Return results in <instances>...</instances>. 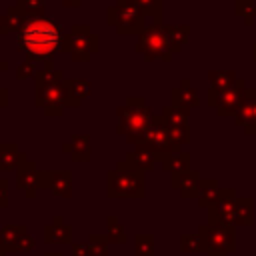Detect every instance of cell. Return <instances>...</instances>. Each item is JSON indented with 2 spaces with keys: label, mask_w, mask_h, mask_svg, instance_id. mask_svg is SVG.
Listing matches in <instances>:
<instances>
[{
  "label": "cell",
  "mask_w": 256,
  "mask_h": 256,
  "mask_svg": "<svg viewBox=\"0 0 256 256\" xmlns=\"http://www.w3.org/2000/svg\"><path fill=\"white\" fill-rule=\"evenodd\" d=\"M64 34L52 18L32 16L18 32V48L28 56V60H52L62 52Z\"/></svg>",
  "instance_id": "1"
},
{
  "label": "cell",
  "mask_w": 256,
  "mask_h": 256,
  "mask_svg": "<svg viewBox=\"0 0 256 256\" xmlns=\"http://www.w3.org/2000/svg\"><path fill=\"white\" fill-rule=\"evenodd\" d=\"M152 110L144 98L130 96L126 104L116 108V132L126 138L130 144H142L152 126Z\"/></svg>",
  "instance_id": "2"
},
{
  "label": "cell",
  "mask_w": 256,
  "mask_h": 256,
  "mask_svg": "<svg viewBox=\"0 0 256 256\" xmlns=\"http://www.w3.org/2000/svg\"><path fill=\"white\" fill-rule=\"evenodd\" d=\"M34 104L46 116L58 118L64 112V76L60 70H38L34 76Z\"/></svg>",
  "instance_id": "3"
},
{
  "label": "cell",
  "mask_w": 256,
  "mask_h": 256,
  "mask_svg": "<svg viewBox=\"0 0 256 256\" xmlns=\"http://www.w3.org/2000/svg\"><path fill=\"white\" fill-rule=\"evenodd\" d=\"M146 172L132 166L126 158L116 162L106 174V196L108 198H144L146 196Z\"/></svg>",
  "instance_id": "4"
},
{
  "label": "cell",
  "mask_w": 256,
  "mask_h": 256,
  "mask_svg": "<svg viewBox=\"0 0 256 256\" xmlns=\"http://www.w3.org/2000/svg\"><path fill=\"white\" fill-rule=\"evenodd\" d=\"M146 20L148 18L142 14L134 0H116L106 12V22L114 26V30L122 36H140L148 26Z\"/></svg>",
  "instance_id": "5"
},
{
  "label": "cell",
  "mask_w": 256,
  "mask_h": 256,
  "mask_svg": "<svg viewBox=\"0 0 256 256\" xmlns=\"http://www.w3.org/2000/svg\"><path fill=\"white\" fill-rule=\"evenodd\" d=\"M100 50V38L90 30L88 24H74L64 34L62 52L70 54L74 62H88Z\"/></svg>",
  "instance_id": "6"
},
{
  "label": "cell",
  "mask_w": 256,
  "mask_h": 256,
  "mask_svg": "<svg viewBox=\"0 0 256 256\" xmlns=\"http://www.w3.org/2000/svg\"><path fill=\"white\" fill-rule=\"evenodd\" d=\"M138 54H142L146 60H164L170 62L174 56L172 42L166 34L164 24H148L146 30L138 36V42L134 46Z\"/></svg>",
  "instance_id": "7"
},
{
  "label": "cell",
  "mask_w": 256,
  "mask_h": 256,
  "mask_svg": "<svg viewBox=\"0 0 256 256\" xmlns=\"http://www.w3.org/2000/svg\"><path fill=\"white\" fill-rule=\"evenodd\" d=\"M236 226L228 224H200L198 234L206 244V256H230L236 252Z\"/></svg>",
  "instance_id": "8"
},
{
  "label": "cell",
  "mask_w": 256,
  "mask_h": 256,
  "mask_svg": "<svg viewBox=\"0 0 256 256\" xmlns=\"http://www.w3.org/2000/svg\"><path fill=\"white\" fill-rule=\"evenodd\" d=\"M248 88L244 78H238L230 88L226 90H212L208 88V106L216 108L218 116H236V112L240 110L244 96H246Z\"/></svg>",
  "instance_id": "9"
},
{
  "label": "cell",
  "mask_w": 256,
  "mask_h": 256,
  "mask_svg": "<svg viewBox=\"0 0 256 256\" xmlns=\"http://www.w3.org/2000/svg\"><path fill=\"white\" fill-rule=\"evenodd\" d=\"M142 144H148V146L152 148V152L156 154L158 162H162V160H166L168 156L180 152V150L174 146V142H172V138H170V132H168V126H166V122H164V118H162L160 114H154V116H152V126H150V130H148V134H146V140H144Z\"/></svg>",
  "instance_id": "10"
},
{
  "label": "cell",
  "mask_w": 256,
  "mask_h": 256,
  "mask_svg": "<svg viewBox=\"0 0 256 256\" xmlns=\"http://www.w3.org/2000/svg\"><path fill=\"white\" fill-rule=\"evenodd\" d=\"M38 188L52 190L56 196L68 200L72 196V172L70 170H40Z\"/></svg>",
  "instance_id": "11"
},
{
  "label": "cell",
  "mask_w": 256,
  "mask_h": 256,
  "mask_svg": "<svg viewBox=\"0 0 256 256\" xmlns=\"http://www.w3.org/2000/svg\"><path fill=\"white\" fill-rule=\"evenodd\" d=\"M234 206H236V190L234 188H222L218 202L208 208V224L234 226Z\"/></svg>",
  "instance_id": "12"
},
{
  "label": "cell",
  "mask_w": 256,
  "mask_h": 256,
  "mask_svg": "<svg viewBox=\"0 0 256 256\" xmlns=\"http://www.w3.org/2000/svg\"><path fill=\"white\" fill-rule=\"evenodd\" d=\"M234 124L240 126L248 136H256V88H248L244 102L234 116Z\"/></svg>",
  "instance_id": "13"
},
{
  "label": "cell",
  "mask_w": 256,
  "mask_h": 256,
  "mask_svg": "<svg viewBox=\"0 0 256 256\" xmlns=\"http://www.w3.org/2000/svg\"><path fill=\"white\" fill-rule=\"evenodd\" d=\"M38 174H40V170L36 168V164L28 156H24L20 166L16 168V186L26 194V198H34L36 196Z\"/></svg>",
  "instance_id": "14"
},
{
  "label": "cell",
  "mask_w": 256,
  "mask_h": 256,
  "mask_svg": "<svg viewBox=\"0 0 256 256\" xmlns=\"http://www.w3.org/2000/svg\"><path fill=\"white\" fill-rule=\"evenodd\" d=\"M200 172L198 170H186V172H176L170 174V186L180 192L182 198H198L200 190Z\"/></svg>",
  "instance_id": "15"
},
{
  "label": "cell",
  "mask_w": 256,
  "mask_h": 256,
  "mask_svg": "<svg viewBox=\"0 0 256 256\" xmlns=\"http://www.w3.org/2000/svg\"><path fill=\"white\" fill-rule=\"evenodd\" d=\"M92 84L84 78H66L64 80V106L76 108L90 96Z\"/></svg>",
  "instance_id": "16"
},
{
  "label": "cell",
  "mask_w": 256,
  "mask_h": 256,
  "mask_svg": "<svg viewBox=\"0 0 256 256\" xmlns=\"http://www.w3.org/2000/svg\"><path fill=\"white\" fill-rule=\"evenodd\" d=\"M170 104H174L178 108H186V110H192V108L200 106V96L192 88V82L188 78H182L180 86L170 92Z\"/></svg>",
  "instance_id": "17"
},
{
  "label": "cell",
  "mask_w": 256,
  "mask_h": 256,
  "mask_svg": "<svg viewBox=\"0 0 256 256\" xmlns=\"http://www.w3.org/2000/svg\"><path fill=\"white\" fill-rule=\"evenodd\" d=\"M62 152H68L74 162H88L90 152V136L88 134H72L68 142L62 144Z\"/></svg>",
  "instance_id": "18"
},
{
  "label": "cell",
  "mask_w": 256,
  "mask_h": 256,
  "mask_svg": "<svg viewBox=\"0 0 256 256\" xmlns=\"http://www.w3.org/2000/svg\"><path fill=\"white\" fill-rule=\"evenodd\" d=\"M44 242L46 244H70L72 242V226L64 224V220L60 216H54V220L44 226Z\"/></svg>",
  "instance_id": "19"
},
{
  "label": "cell",
  "mask_w": 256,
  "mask_h": 256,
  "mask_svg": "<svg viewBox=\"0 0 256 256\" xmlns=\"http://www.w3.org/2000/svg\"><path fill=\"white\" fill-rule=\"evenodd\" d=\"M126 160H128L132 166H136L138 170H142V172L154 170V166H156V162H158L156 154L152 152V148H150L148 144H136L134 150L126 156Z\"/></svg>",
  "instance_id": "20"
},
{
  "label": "cell",
  "mask_w": 256,
  "mask_h": 256,
  "mask_svg": "<svg viewBox=\"0 0 256 256\" xmlns=\"http://www.w3.org/2000/svg\"><path fill=\"white\" fill-rule=\"evenodd\" d=\"M28 14L20 8V6H10L4 14H2V36L10 34V32H20L24 28V24L28 22Z\"/></svg>",
  "instance_id": "21"
},
{
  "label": "cell",
  "mask_w": 256,
  "mask_h": 256,
  "mask_svg": "<svg viewBox=\"0 0 256 256\" xmlns=\"http://www.w3.org/2000/svg\"><path fill=\"white\" fill-rule=\"evenodd\" d=\"M28 228L24 224H4L0 228V246L6 250V252H18V244H20V238L22 234L26 232Z\"/></svg>",
  "instance_id": "22"
},
{
  "label": "cell",
  "mask_w": 256,
  "mask_h": 256,
  "mask_svg": "<svg viewBox=\"0 0 256 256\" xmlns=\"http://www.w3.org/2000/svg\"><path fill=\"white\" fill-rule=\"evenodd\" d=\"M26 154L18 150V146L14 142H2L0 144V170L2 172H10L16 170L22 162Z\"/></svg>",
  "instance_id": "23"
},
{
  "label": "cell",
  "mask_w": 256,
  "mask_h": 256,
  "mask_svg": "<svg viewBox=\"0 0 256 256\" xmlns=\"http://www.w3.org/2000/svg\"><path fill=\"white\" fill-rule=\"evenodd\" d=\"M220 186H218V180L214 178H202L200 180V190H198V206L200 208H210L218 202L220 198Z\"/></svg>",
  "instance_id": "24"
},
{
  "label": "cell",
  "mask_w": 256,
  "mask_h": 256,
  "mask_svg": "<svg viewBox=\"0 0 256 256\" xmlns=\"http://www.w3.org/2000/svg\"><path fill=\"white\" fill-rule=\"evenodd\" d=\"M252 224H254V200L250 196L236 198L234 226H252Z\"/></svg>",
  "instance_id": "25"
},
{
  "label": "cell",
  "mask_w": 256,
  "mask_h": 256,
  "mask_svg": "<svg viewBox=\"0 0 256 256\" xmlns=\"http://www.w3.org/2000/svg\"><path fill=\"white\" fill-rule=\"evenodd\" d=\"M160 116L164 118V122L168 126H188V116H190V110L186 108H178L174 104H168L160 110Z\"/></svg>",
  "instance_id": "26"
},
{
  "label": "cell",
  "mask_w": 256,
  "mask_h": 256,
  "mask_svg": "<svg viewBox=\"0 0 256 256\" xmlns=\"http://www.w3.org/2000/svg\"><path fill=\"white\" fill-rule=\"evenodd\" d=\"M142 14L150 20V24H162L164 14V0H134Z\"/></svg>",
  "instance_id": "27"
},
{
  "label": "cell",
  "mask_w": 256,
  "mask_h": 256,
  "mask_svg": "<svg viewBox=\"0 0 256 256\" xmlns=\"http://www.w3.org/2000/svg\"><path fill=\"white\" fill-rule=\"evenodd\" d=\"M238 80L234 70H210L208 72V82L212 90H226Z\"/></svg>",
  "instance_id": "28"
},
{
  "label": "cell",
  "mask_w": 256,
  "mask_h": 256,
  "mask_svg": "<svg viewBox=\"0 0 256 256\" xmlns=\"http://www.w3.org/2000/svg\"><path fill=\"white\" fill-rule=\"evenodd\" d=\"M160 164H162V170H166V172H170V174L186 172V170H190V154L180 150V152L168 156L166 160H162Z\"/></svg>",
  "instance_id": "29"
},
{
  "label": "cell",
  "mask_w": 256,
  "mask_h": 256,
  "mask_svg": "<svg viewBox=\"0 0 256 256\" xmlns=\"http://www.w3.org/2000/svg\"><path fill=\"white\" fill-rule=\"evenodd\" d=\"M166 28V34L172 42V48H174V54H178L184 44L188 42V36H190V26L188 24H180V26H164Z\"/></svg>",
  "instance_id": "30"
},
{
  "label": "cell",
  "mask_w": 256,
  "mask_h": 256,
  "mask_svg": "<svg viewBox=\"0 0 256 256\" xmlns=\"http://www.w3.org/2000/svg\"><path fill=\"white\" fill-rule=\"evenodd\" d=\"M180 250L184 254H206V244L198 232L196 234H182L180 236Z\"/></svg>",
  "instance_id": "31"
},
{
  "label": "cell",
  "mask_w": 256,
  "mask_h": 256,
  "mask_svg": "<svg viewBox=\"0 0 256 256\" xmlns=\"http://www.w3.org/2000/svg\"><path fill=\"white\" fill-rule=\"evenodd\" d=\"M234 14L240 16L246 26H252L256 18V0H234Z\"/></svg>",
  "instance_id": "32"
},
{
  "label": "cell",
  "mask_w": 256,
  "mask_h": 256,
  "mask_svg": "<svg viewBox=\"0 0 256 256\" xmlns=\"http://www.w3.org/2000/svg\"><path fill=\"white\" fill-rule=\"evenodd\" d=\"M106 226H108V240L112 242V244H126V240H128V234H126V230H124V226L118 222V218L116 216H108L106 218Z\"/></svg>",
  "instance_id": "33"
},
{
  "label": "cell",
  "mask_w": 256,
  "mask_h": 256,
  "mask_svg": "<svg viewBox=\"0 0 256 256\" xmlns=\"http://www.w3.org/2000/svg\"><path fill=\"white\" fill-rule=\"evenodd\" d=\"M134 256H154V236L152 234H136Z\"/></svg>",
  "instance_id": "34"
},
{
  "label": "cell",
  "mask_w": 256,
  "mask_h": 256,
  "mask_svg": "<svg viewBox=\"0 0 256 256\" xmlns=\"http://www.w3.org/2000/svg\"><path fill=\"white\" fill-rule=\"evenodd\" d=\"M108 236L104 234H90L88 236V250L90 256H108Z\"/></svg>",
  "instance_id": "35"
},
{
  "label": "cell",
  "mask_w": 256,
  "mask_h": 256,
  "mask_svg": "<svg viewBox=\"0 0 256 256\" xmlns=\"http://www.w3.org/2000/svg\"><path fill=\"white\" fill-rule=\"evenodd\" d=\"M168 126V124H166ZM168 132H170V138L174 142V146L180 150L184 144L190 142V128L188 126H168Z\"/></svg>",
  "instance_id": "36"
},
{
  "label": "cell",
  "mask_w": 256,
  "mask_h": 256,
  "mask_svg": "<svg viewBox=\"0 0 256 256\" xmlns=\"http://www.w3.org/2000/svg\"><path fill=\"white\" fill-rule=\"evenodd\" d=\"M46 0H16V6H20L30 18L32 16H42Z\"/></svg>",
  "instance_id": "37"
},
{
  "label": "cell",
  "mask_w": 256,
  "mask_h": 256,
  "mask_svg": "<svg viewBox=\"0 0 256 256\" xmlns=\"http://www.w3.org/2000/svg\"><path fill=\"white\" fill-rule=\"evenodd\" d=\"M36 66H34V60H24V62H20L18 64V68H16V78L18 80H28V78H34L36 76Z\"/></svg>",
  "instance_id": "38"
},
{
  "label": "cell",
  "mask_w": 256,
  "mask_h": 256,
  "mask_svg": "<svg viewBox=\"0 0 256 256\" xmlns=\"http://www.w3.org/2000/svg\"><path fill=\"white\" fill-rule=\"evenodd\" d=\"M34 246H36V240H34V236L26 230L24 234H22V238H20V244H18V252H22V254H28V252H32L34 250Z\"/></svg>",
  "instance_id": "39"
},
{
  "label": "cell",
  "mask_w": 256,
  "mask_h": 256,
  "mask_svg": "<svg viewBox=\"0 0 256 256\" xmlns=\"http://www.w3.org/2000/svg\"><path fill=\"white\" fill-rule=\"evenodd\" d=\"M72 256H90L88 242H74L72 244Z\"/></svg>",
  "instance_id": "40"
},
{
  "label": "cell",
  "mask_w": 256,
  "mask_h": 256,
  "mask_svg": "<svg viewBox=\"0 0 256 256\" xmlns=\"http://www.w3.org/2000/svg\"><path fill=\"white\" fill-rule=\"evenodd\" d=\"M8 206V180L0 178V208Z\"/></svg>",
  "instance_id": "41"
},
{
  "label": "cell",
  "mask_w": 256,
  "mask_h": 256,
  "mask_svg": "<svg viewBox=\"0 0 256 256\" xmlns=\"http://www.w3.org/2000/svg\"><path fill=\"white\" fill-rule=\"evenodd\" d=\"M4 106H8V90L0 86V110H2Z\"/></svg>",
  "instance_id": "42"
},
{
  "label": "cell",
  "mask_w": 256,
  "mask_h": 256,
  "mask_svg": "<svg viewBox=\"0 0 256 256\" xmlns=\"http://www.w3.org/2000/svg\"><path fill=\"white\" fill-rule=\"evenodd\" d=\"M82 2H84V0H62V4H64L66 8H78Z\"/></svg>",
  "instance_id": "43"
},
{
  "label": "cell",
  "mask_w": 256,
  "mask_h": 256,
  "mask_svg": "<svg viewBox=\"0 0 256 256\" xmlns=\"http://www.w3.org/2000/svg\"><path fill=\"white\" fill-rule=\"evenodd\" d=\"M8 68H10V64H8L6 60H2V58H0V72H6Z\"/></svg>",
  "instance_id": "44"
},
{
  "label": "cell",
  "mask_w": 256,
  "mask_h": 256,
  "mask_svg": "<svg viewBox=\"0 0 256 256\" xmlns=\"http://www.w3.org/2000/svg\"><path fill=\"white\" fill-rule=\"evenodd\" d=\"M44 256H62V252H46Z\"/></svg>",
  "instance_id": "45"
},
{
  "label": "cell",
  "mask_w": 256,
  "mask_h": 256,
  "mask_svg": "<svg viewBox=\"0 0 256 256\" xmlns=\"http://www.w3.org/2000/svg\"><path fill=\"white\" fill-rule=\"evenodd\" d=\"M252 60H254V62H256V44H254V46H252Z\"/></svg>",
  "instance_id": "46"
},
{
  "label": "cell",
  "mask_w": 256,
  "mask_h": 256,
  "mask_svg": "<svg viewBox=\"0 0 256 256\" xmlns=\"http://www.w3.org/2000/svg\"><path fill=\"white\" fill-rule=\"evenodd\" d=\"M0 256H6V250H4L2 246H0Z\"/></svg>",
  "instance_id": "47"
},
{
  "label": "cell",
  "mask_w": 256,
  "mask_h": 256,
  "mask_svg": "<svg viewBox=\"0 0 256 256\" xmlns=\"http://www.w3.org/2000/svg\"><path fill=\"white\" fill-rule=\"evenodd\" d=\"M0 36H2V14H0Z\"/></svg>",
  "instance_id": "48"
}]
</instances>
